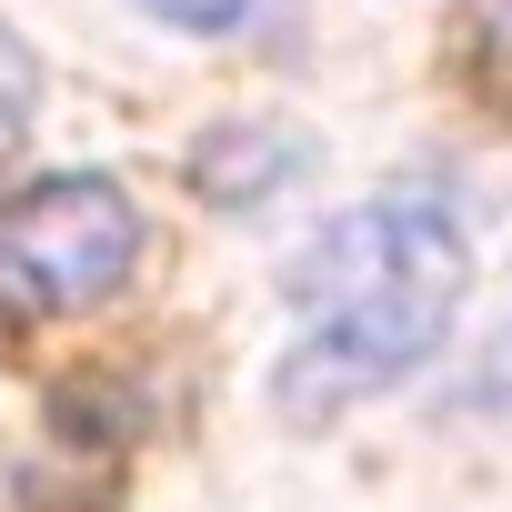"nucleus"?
Segmentation results:
<instances>
[{
  "mask_svg": "<svg viewBox=\"0 0 512 512\" xmlns=\"http://www.w3.org/2000/svg\"><path fill=\"white\" fill-rule=\"evenodd\" d=\"M462 292H472V251H462V231L432 201H362V211H342L292 262L302 332H292L282 382H272L282 412L322 422V412H352V402L392 392L402 372H422L442 352Z\"/></svg>",
  "mask_w": 512,
  "mask_h": 512,
  "instance_id": "1",
  "label": "nucleus"
},
{
  "mask_svg": "<svg viewBox=\"0 0 512 512\" xmlns=\"http://www.w3.org/2000/svg\"><path fill=\"white\" fill-rule=\"evenodd\" d=\"M141 211L101 171H61L0 201V322H61L131 282Z\"/></svg>",
  "mask_w": 512,
  "mask_h": 512,
  "instance_id": "2",
  "label": "nucleus"
},
{
  "mask_svg": "<svg viewBox=\"0 0 512 512\" xmlns=\"http://www.w3.org/2000/svg\"><path fill=\"white\" fill-rule=\"evenodd\" d=\"M31 91H41V81H31V51H21L11 31H0V151H11V141L31 131Z\"/></svg>",
  "mask_w": 512,
  "mask_h": 512,
  "instance_id": "3",
  "label": "nucleus"
},
{
  "mask_svg": "<svg viewBox=\"0 0 512 512\" xmlns=\"http://www.w3.org/2000/svg\"><path fill=\"white\" fill-rule=\"evenodd\" d=\"M141 11H151V21H171V31H231L251 0H141Z\"/></svg>",
  "mask_w": 512,
  "mask_h": 512,
  "instance_id": "4",
  "label": "nucleus"
},
{
  "mask_svg": "<svg viewBox=\"0 0 512 512\" xmlns=\"http://www.w3.org/2000/svg\"><path fill=\"white\" fill-rule=\"evenodd\" d=\"M482 21H492V41L512 51V0H482Z\"/></svg>",
  "mask_w": 512,
  "mask_h": 512,
  "instance_id": "5",
  "label": "nucleus"
},
{
  "mask_svg": "<svg viewBox=\"0 0 512 512\" xmlns=\"http://www.w3.org/2000/svg\"><path fill=\"white\" fill-rule=\"evenodd\" d=\"M492 402H512V342H502V372H492Z\"/></svg>",
  "mask_w": 512,
  "mask_h": 512,
  "instance_id": "6",
  "label": "nucleus"
}]
</instances>
